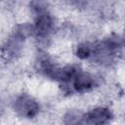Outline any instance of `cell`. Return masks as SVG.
<instances>
[{"label": "cell", "mask_w": 125, "mask_h": 125, "mask_svg": "<svg viewBox=\"0 0 125 125\" xmlns=\"http://www.w3.org/2000/svg\"><path fill=\"white\" fill-rule=\"evenodd\" d=\"M13 108L20 117L26 119L34 118L40 112L38 101L27 93H22L16 97L13 102Z\"/></svg>", "instance_id": "cell-1"}, {"label": "cell", "mask_w": 125, "mask_h": 125, "mask_svg": "<svg viewBox=\"0 0 125 125\" xmlns=\"http://www.w3.org/2000/svg\"><path fill=\"white\" fill-rule=\"evenodd\" d=\"M32 25L34 36L38 39H46L55 28V19L53 15L47 11L34 16Z\"/></svg>", "instance_id": "cell-2"}, {"label": "cell", "mask_w": 125, "mask_h": 125, "mask_svg": "<svg viewBox=\"0 0 125 125\" xmlns=\"http://www.w3.org/2000/svg\"><path fill=\"white\" fill-rule=\"evenodd\" d=\"M68 85L72 93L86 94L95 88L96 78L91 72L81 69Z\"/></svg>", "instance_id": "cell-3"}, {"label": "cell", "mask_w": 125, "mask_h": 125, "mask_svg": "<svg viewBox=\"0 0 125 125\" xmlns=\"http://www.w3.org/2000/svg\"><path fill=\"white\" fill-rule=\"evenodd\" d=\"M113 118L111 109L104 105L92 107L84 113L83 123L86 124H106Z\"/></svg>", "instance_id": "cell-4"}, {"label": "cell", "mask_w": 125, "mask_h": 125, "mask_svg": "<svg viewBox=\"0 0 125 125\" xmlns=\"http://www.w3.org/2000/svg\"><path fill=\"white\" fill-rule=\"evenodd\" d=\"M23 39L14 35L13 33L7 38L5 44L3 45V58H6L7 60H15L19 56L21 55L22 49H23V44H24Z\"/></svg>", "instance_id": "cell-5"}, {"label": "cell", "mask_w": 125, "mask_h": 125, "mask_svg": "<svg viewBox=\"0 0 125 125\" xmlns=\"http://www.w3.org/2000/svg\"><path fill=\"white\" fill-rule=\"evenodd\" d=\"M96 43L93 42H81L75 48V56L79 60H90L93 58L95 52Z\"/></svg>", "instance_id": "cell-6"}, {"label": "cell", "mask_w": 125, "mask_h": 125, "mask_svg": "<svg viewBox=\"0 0 125 125\" xmlns=\"http://www.w3.org/2000/svg\"><path fill=\"white\" fill-rule=\"evenodd\" d=\"M84 113L81 110L77 108H72L67 110L63 114V120L62 122L65 124H77V123H83L84 119Z\"/></svg>", "instance_id": "cell-7"}, {"label": "cell", "mask_w": 125, "mask_h": 125, "mask_svg": "<svg viewBox=\"0 0 125 125\" xmlns=\"http://www.w3.org/2000/svg\"><path fill=\"white\" fill-rule=\"evenodd\" d=\"M49 5L47 0H30L29 8L33 16L49 11Z\"/></svg>", "instance_id": "cell-8"}, {"label": "cell", "mask_w": 125, "mask_h": 125, "mask_svg": "<svg viewBox=\"0 0 125 125\" xmlns=\"http://www.w3.org/2000/svg\"><path fill=\"white\" fill-rule=\"evenodd\" d=\"M121 39H122V44H123V47L125 48V31H124V33L121 35Z\"/></svg>", "instance_id": "cell-9"}]
</instances>
